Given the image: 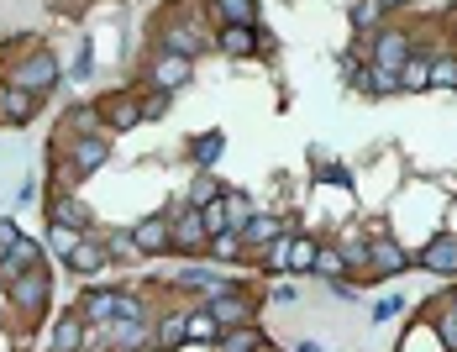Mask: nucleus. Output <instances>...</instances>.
<instances>
[{
  "label": "nucleus",
  "instance_id": "obj_24",
  "mask_svg": "<svg viewBox=\"0 0 457 352\" xmlns=\"http://www.w3.org/2000/svg\"><path fill=\"white\" fill-rule=\"evenodd\" d=\"M205 247H211V258H221V264H231V258H242V231H216V237H211V242H205Z\"/></svg>",
  "mask_w": 457,
  "mask_h": 352
},
{
  "label": "nucleus",
  "instance_id": "obj_27",
  "mask_svg": "<svg viewBox=\"0 0 457 352\" xmlns=\"http://www.w3.org/2000/svg\"><path fill=\"white\" fill-rule=\"evenodd\" d=\"M221 53H231V58H242V53H253V27H231L221 32Z\"/></svg>",
  "mask_w": 457,
  "mask_h": 352
},
{
  "label": "nucleus",
  "instance_id": "obj_1",
  "mask_svg": "<svg viewBox=\"0 0 457 352\" xmlns=\"http://www.w3.org/2000/svg\"><path fill=\"white\" fill-rule=\"evenodd\" d=\"M263 264L274 268V273H305V268L316 264V242L311 237H274Z\"/></svg>",
  "mask_w": 457,
  "mask_h": 352
},
{
  "label": "nucleus",
  "instance_id": "obj_30",
  "mask_svg": "<svg viewBox=\"0 0 457 352\" xmlns=\"http://www.w3.org/2000/svg\"><path fill=\"white\" fill-rule=\"evenodd\" d=\"M311 268H316L320 279H337V273L347 268V258H342L337 247H316V264H311Z\"/></svg>",
  "mask_w": 457,
  "mask_h": 352
},
{
  "label": "nucleus",
  "instance_id": "obj_26",
  "mask_svg": "<svg viewBox=\"0 0 457 352\" xmlns=\"http://www.w3.org/2000/svg\"><path fill=\"white\" fill-rule=\"evenodd\" d=\"M426 85H431V63L405 58V63H400V89H426Z\"/></svg>",
  "mask_w": 457,
  "mask_h": 352
},
{
  "label": "nucleus",
  "instance_id": "obj_28",
  "mask_svg": "<svg viewBox=\"0 0 457 352\" xmlns=\"http://www.w3.org/2000/svg\"><path fill=\"white\" fill-rule=\"evenodd\" d=\"M189 158H195V163H216V158H221V132L195 137V142H189Z\"/></svg>",
  "mask_w": 457,
  "mask_h": 352
},
{
  "label": "nucleus",
  "instance_id": "obj_42",
  "mask_svg": "<svg viewBox=\"0 0 457 352\" xmlns=\"http://www.w3.org/2000/svg\"><path fill=\"white\" fill-rule=\"evenodd\" d=\"M0 242H5V247L16 242V226H11V221H0Z\"/></svg>",
  "mask_w": 457,
  "mask_h": 352
},
{
  "label": "nucleus",
  "instance_id": "obj_14",
  "mask_svg": "<svg viewBox=\"0 0 457 352\" xmlns=\"http://www.w3.org/2000/svg\"><path fill=\"white\" fill-rule=\"evenodd\" d=\"M420 268H431V273H457V237H436V242L420 253Z\"/></svg>",
  "mask_w": 457,
  "mask_h": 352
},
{
  "label": "nucleus",
  "instance_id": "obj_4",
  "mask_svg": "<svg viewBox=\"0 0 457 352\" xmlns=\"http://www.w3.org/2000/svg\"><path fill=\"white\" fill-rule=\"evenodd\" d=\"M11 300L21 310H43L47 306V268L32 264L27 273H16V279H11Z\"/></svg>",
  "mask_w": 457,
  "mask_h": 352
},
{
  "label": "nucleus",
  "instance_id": "obj_21",
  "mask_svg": "<svg viewBox=\"0 0 457 352\" xmlns=\"http://www.w3.org/2000/svg\"><path fill=\"white\" fill-rule=\"evenodd\" d=\"M179 284H189V289H211V295H216V289H227L231 279L221 273V268H184Z\"/></svg>",
  "mask_w": 457,
  "mask_h": 352
},
{
  "label": "nucleus",
  "instance_id": "obj_23",
  "mask_svg": "<svg viewBox=\"0 0 457 352\" xmlns=\"http://www.w3.org/2000/svg\"><path fill=\"white\" fill-rule=\"evenodd\" d=\"M53 221L69 226V231H90V211H85L79 200H58V205H53Z\"/></svg>",
  "mask_w": 457,
  "mask_h": 352
},
{
  "label": "nucleus",
  "instance_id": "obj_6",
  "mask_svg": "<svg viewBox=\"0 0 457 352\" xmlns=\"http://www.w3.org/2000/svg\"><path fill=\"white\" fill-rule=\"evenodd\" d=\"M405 58H411V38H405V32H378V38H373V63H378V69H395V74H400Z\"/></svg>",
  "mask_w": 457,
  "mask_h": 352
},
{
  "label": "nucleus",
  "instance_id": "obj_33",
  "mask_svg": "<svg viewBox=\"0 0 457 352\" xmlns=\"http://www.w3.org/2000/svg\"><path fill=\"white\" fill-rule=\"evenodd\" d=\"M74 348H79V315H69L58 326V337H53V352H74Z\"/></svg>",
  "mask_w": 457,
  "mask_h": 352
},
{
  "label": "nucleus",
  "instance_id": "obj_37",
  "mask_svg": "<svg viewBox=\"0 0 457 352\" xmlns=\"http://www.w3.org/2000/svg\"><path fill=\"white\" fill-rule=\"evenodd\" d=\"M436 337H442V348H447V352H457V310L436 321Z\"/></svg>",
  "mask_w": 457,
  "mask_h": 352
},
{
  "label": "nucleus",
  "instance_id": "obj_5",
  "mask_svg": "<svg viewBox=\"0 0 457 352\" xmlns=\"http://www.w3.org/2000/svg\"><path fill=\"white\" fill-rule=\"evenodd\" d=\"M169 242H179L184 253H195V247H205V242H211V237H205V221H200V211H195V205L174 216V226H169Z\"/></svg>",
  "mask_w": 457,
  "mask_h": 352
},
{
  "label": "nucleus",
  "instance_id": "obj_25",
  "mask_svg": "<svg viewBox=\"0 0 457 352\" xmlns=\"http://www.w3.org/2000/svg\"><path fill=\"white\" fill-rule=\"evenodd\" d=\"M189 337H184V315H163L158 321V348L163 352H174V348H184Z\"/></svg>",
  "mask_w": 457,
  "mask_h": 352
},
{
  "label": "nucleus",
  "instance_id": "obj_9",
  "mask_svg": "<svg viewBox=\"0 0 457 352\" xmlns=\"http://www.w3.org/2000/svg\"><path fill=\"white\" fill-rule=\"evenodd\" d=\"M63 258H69V268H74V273H100L111 253H105L100 242H90V237H79V242H74V247H69Z\"/></svg>",
  "mask_w": 457,
  "mask_h": 352
},
{
  "label": "nucleus",
  "instance_id": "obj_15",
  "mask_svg": "<svg viewBox=\"0 0 457 352\" xmlns=\"http://www.w3.org/2000/svg\"><path fill=\"white\" fill-rule=\"evenodd\" d=\"M184 337H189V342H211V348L221 342V321L211 315V306L195 310V315H184Z\"/></svg>",
  "mask_w": 457,
  "mask_h": 352
},
{
  "label": "nucleus",
  "instance_id": "obj_41",
  "mask_svg": "<svg viewBox=\"0 0 457 352\" xmlns=\"http://www.w3.org/2000/svg\"><path fill=\"white\" fill-rule=\"evenodd\" d=\"M90 63H95V58H90V43H85V47H79V63H74V74L85 80V74H90Z\"/></svg>",
  "mask_w": 457,
  "mask_h": 352
},
{
  "label": "nucleus",
  "instance_id": "obj_40",
  "mask_svg": "<svg viewBox=\"0 0 457 352\" xmlns=\"http://www.w3.org/2000/svg\"><path fill=\"white\" fill-rule=\"evenodd\" d=\"M389 315H400V300H378L373 306V321H389Z\"/></svg>",
  "mask_w": 457,
  "mask_h": 352
},
{
  "label": "nucleus",
  "instance_id": "obj_7",
  "mask_svg": "<svg viewBox=\"0 0 457 352\" xmlns=\"http://www.w3.org/2000/svg\"><path fill=\"white\" fill-rule=\"evenodd\" d=\"M211 315L221 321V331H227V326H247V300L227 284V289H216V295H211Z\"/></svg>",
  "mask_w": 457,
  "mask_h": 352
},
{
  "label": "nucleus",
  "instance_id": "obj_11",
  "mask_svg": "<svg viewBox=\"0 0 457 352\" xmlns=\"http://www.w3.org/2000/svg\"><path fill=\"white\" fill-rule=\"evenodd\" d=\"M368 268L389 279V273H400V268H411V253H400V247H395V242L384 237V242H373V247H368Z\"/></svg>",
  "mask_w": 457,
  "mask_h": 352
},
{
  "label": "nucleus",
  "instance_id": "obj_35",
  "mask_svg": "<svg viewBox=\"0 0 457 352\" xmlns=\"http://www.w3.org/2000/svg\"><path fill=\"white\" fill-rule=\"evenodd\" d=\"M211 200H216V179L200 174L195 184H189V205H211Z\"/></svg>",
  "mask_w": 457,
  "mask_h": 352
},
{
  "label": "nucleus",
  "instance_id": "obj_8",
  "mask_svg": "<svg viewBox=\"0 0 457 352\" xmlns=\"http://www.w3.org/2000/svg\"><path fill=\"white\" fill-rule=\"evenodd\" d=\"M189 58H179V53H163L158 63H153V85L158 89H179V85H189Z\"/></svg>",
  "mask_w": 457,
  "mask_h": 352
},
{
  "label": "nucleus",
  "instance_id": "obj_31",
  "mask_svg": "<svg viewBox=\"0 0 457 352\" xmlns=\"http://www.w3.org/2000/svg\"><path fill=\"white\" fill-rule=\"evenodd\" d=\"M200 221H205V237H216V231H227V205L221 200H211V205H195Z\"/></svg>",
  "mask_w": 457,
  "mask_h": 352
},
{
  "label": "nucleus",
  "instance_id": "obj_22",
  "mask_svg": "<svg viewBox=\"0 0 457 352\" xmlns=\"http://www.w3.org/2000/svg\"><path fill=\"white\" fill-rule=\"evenodd\" d=\"M216 11H221V21H231V27H253L258 21V0H216Z\"/></svg>",
  "mask_w": 457,
  "mask_h": 352
},
{
  "label": "nucleus",
  "instance_id": "obj_32",
  "mask_svg": "<svg viewBox=\"0 0 457 352\" xmlns=\"http://www.w3.org/2000/svg\"><path fill=\"white\" fill-rule=\"evenodd\" d=\"M431 85L436 89H457V58H436V63H431Z\"/></svg>",
  "mask_w": 457,
  "mask_h": 352
},
{
  "label": "nucleus",
  "instance_id": "obj_12",
  "mask_svg": "<svg viewBox=\"0 0 457 352\" xmlns=\"http://www.w3.org/2000/svg\"><path fill=\"white\" fill-rule=\"evenodd\" d=\"M95 111H100L111 127H137V122H142V105H137V100H127V95H105Z\"/></svg>",
  "mask_w": 457,
  "mask_h": 352
},
{
  "label": "nucleus",
  "instance_id": "obj_43",
  "mask_svg": "<svg viewBox=\"0 0 457 352\" xmlns=\"http://www.w3.org/2000/svg\"><path fill=\"white\" fill-rule=\"evenodd\" d=\"M453 310H457V306H453Z\"/></svg>",
  "mask_w": 457,
  "mask_h": 352
},
{
  "label": "nucleus",
  "instance_id": "obj_36",
  "mask_svg": "<svg viewBox=\"0 0 457 352\" xmlns=\"http://www.w3.org/2000/svg\"><path fill=\"white\" fill-rule=\"evenodd\" d=\"M116 321H142V300H137V295L116 289Z\"/></svg>",
  "mask_w": 457,
  "mask_h": 352
},
{
  "label": "nucleus",
  "instance_id": "obj_39",
  "mask_svg": "<svg viewBox=\"0 0 457 352\" xmlns=\"http://www.w3.org/2000/svg\"><path fill=\"white\" fill-rule=\"evenodd\" d=\"M111 258H137V247H132V231H127V237H111Z\"/></svg>",
  "mask_w": 457,
  "mask_h": 352
},
{
  "label": "nucleus",
  "instance_id": "obj_17",
  "mask_svg": "<svg viewBox=\"0 0 457 352\" xmlns=\"http://www.w3.org/2000/svg\"><path fill=\"white\" fill-rule=\"evenodd\" d=\"M274 237H284V226H278L274 216H253L242 226V247H269Z\"/></svg>",
  "mask_w": 457,
  "mask_h": 352
},
{
  "label": "nucleus",
  "instance_id": "obj_18",
  "mask_svg": "<svg viewBox=\"0 0 457 352\" xmlns=\"http://www.w3.org/2000/svg\"><path fill=\"white\" fill-rule=\"evenodd\" d=\"M111 158V147H105V137H79V147H74V163H79V174H90Z\"/></svg>",
  "mask_w": 457,
  "mask_h": 352
},
{
  "label": "nucleus",
  "instance_id": "obj_20",
  "mask_svg": "<svg viewBox=\"0 0 457 352\" xmlns=\"http://www.w3.org/2000/svg\"><path fill=\"white\" fill-rule=\"evenodd\" d=\"M200 47H205V38H200V32H189V27H169V32H163V53H179V58H195Z\"/></svg>",
  "mask_w": 457,
  "mask_h": 352
},
{
  "label": "nucleus",
  "instance_id": "obj_2",
  "mask_svg": "<svg viewBox=\"0 0 457 352\" xmlns=\"http://www.w3.org/2000/svg\"><path fill=\"white\" fill-rule=\"evenodd\" d=\"M11 85H16V89H32V95H47V89L58 85V58H53L47 47L27 53V58H21V69L11 74Z\"/></svg>",
  "mask_w": 457,
  "mask_h": 352
},
{
  "label": "nucleus",
  "instance_id": "obj_16",
  "mask_svg": "<svg viewBox=\"0 0 457 352\" xmlns=\"http://www.w3.org/2000/svg\"><path fill=\"white\" fill-rule=\"evenodd\" d=\"M32 264H37V242H27V237H16V242H11V253H5V268H0V273H5V284H11L16 273H27Z\"/></svg>",
  "mask_w": 457,
  "mask_h": 352
},
{
  "label": "nucleus",
  "instance_id": "obj_10",
  "mask_svg": "<svg viewBox=\"0 0 457 352\" xmlns=\"http://www.w3.org/2000/svg\"><path fill=\"white\" fill-rule=\"evenodd\" d=\"M32 111H37V95L32 89H16V85H5V95H0V116L5 122H32Z\"/></svg>",
  "mask_w": 457,
  "mask_h": 352
},
{
  "label": "nucleus",
  "instance_id": "obj_34",
  "mask_svg": "<svg viewBox=\"0 0 457 352\" xmlns=\"http://www.w3.org/2000/svg\"><path fill=\"white\" fill-rule=\"evenodd\" d=\"M384 5H389V0H358V5H353V27H373Z\"/></svg>",
  "mask_w": 457,
  "mask_h": 352
},
{
  "label": "nucleus",
  "instance_id": "obj_13",
  "mask_svg": "<svg viewBox=\"0 0 457 352\" xmlns=\"http://www.w3.org/2000/svg\"><path fill=\"white\" fill-rule=\"evenodd\" d=\"M79 321H90V326H111V321H116V289H90V295H85V310H79Z\"/></svg>",
  "mask_w": 457,
  "mask_h": 352
},
{
  "label": "nucleus",
  "instance_id": "obj_19",
  "mask_svg": "<svg viewBox=\"0 0 457 352\" xmlns=\"http://www.w3.org/2000/svg\"><path fill=\"white\" fill-rule=\"evenodd\" d=\"M216 352H263V331H253V326H237V331H221V342Z\"/></svg>",
  "mask_w": 457,
  "mask_h": 352
},
{
  "label": "nucleus",
  "instance_id": "obj_29",
  "mask_svg": "<svg viewBox=\"0 0 457 352\" xmlns=\"http://www.w3.org/2000/svg\"><path fill=\"white\" fill-rule=\"evenodd\" d=\"M221 205H227V226H231V231H242V226L253 221V205H247V195H237V189H231Z\"/></svg>",
  "mask_w": 457,
  "mask_h": 352
},
{
  "label": "nucleus",
  "instance_id": "obj_38",
  "mask_svg": "<svg viewBox=\"0 0 457 352\" xmlns=\"http://www.w3.org/2000/svg\"><path fill=\"white\" fill-rule=\"evenodd\" d=\"M163 111H169V89H158V95L142 100V122H153V116H163Z\"/></svg>",
  "mask_w": 457,
  "mask_h": 352
},
{
  "label": "nucleus",
  "instance_id": "obj_3",
  "mask_svg": "<svg viewBox=\"0 0 457 352\" xmlns=\"http://www.w3.org/2000/svg\"><path fill=\"white\" fill-rule=\"evenodd\" d=\"M169 226H174V211H153L132 226V247L137 253H163L169 247Z\"/></svg>",
  "mask_w": 457,
  "mask_h": 352
}]
</instances>
